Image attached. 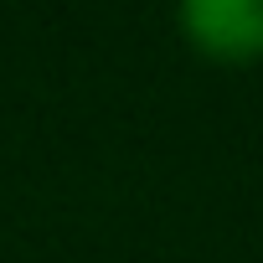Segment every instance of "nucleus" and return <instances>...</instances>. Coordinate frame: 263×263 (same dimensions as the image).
Segmentation results:
<instances>
[{
	"mask_svg": "<svg viewBox=\"0 0 263 263\" xmlns=\"http://www.w3.org/2000/svg\"><path fill=\"white\" fill-rule=\"evenodd\" d=\"M176 31L212 67H253L263 62V0H186Z\"/></svg>",
	"mask_w": 263,
	"mask_h": 263,
	"instance_id": "f257e3e1",
	"label": "nucleus"
}]
</instances>
